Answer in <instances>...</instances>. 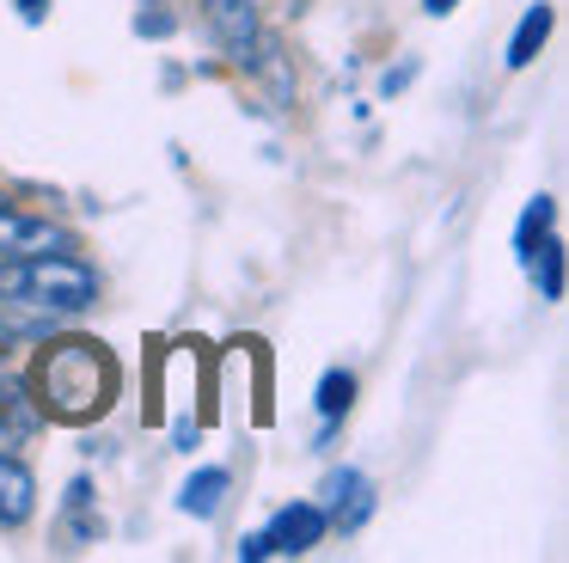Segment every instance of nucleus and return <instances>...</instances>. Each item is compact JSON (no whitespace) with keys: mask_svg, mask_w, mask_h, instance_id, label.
Listing matches in <instances>:
<instances>
[{"mask_svg":"<svg viewBox=\"0 0 569 563\" xmlns=\"http://www.w3.org/2000/svg\"><path fill=\"white\" fill-rule=\"evenodd\" d=\"M117 386H123V367H117V355L104 349L99 337L43 343L38 367H31V379H26V392H31L43 423H68V428L99 423L117 404Z\"/></svg>","mask_w":569,"mask_h":563,"instance_id":"f257e3e1","label":"nucleus"},{"mask_svg":"<svg viewBox=\"0 0 569 563\" xmlns=\"http://www.w3.org/2000/svg\"><path fill=\"white\" fill-rule=\"evenodd\" d=\"M99 300V276L74 251L0 257V306L13 313H87Z\"/></svg>","mask_w":569,"mask_h":563,"instance_id":"f03ea898","label":"nucleus"},{"mask_svg":"<svg viewBox=\"0 0 569 563\" xmlns=\"http://www.w3.org/2000/svg\"><path fill=\"white\" fill-rule=\"evenodd\" d=\"M202 19H209V37L221 43V56L233 61V68H246L258 37H263L258 0H202Z\"/></svg>","mask_w":569,"mask_h":563,"instance_id":"7ed1b4c3","label":"nucleus"},{"mask_svg":"<svg viewBox=\"0 0 569 563\" xmlns=\"http://www.w3.org/2000/svg\"><path fill=\"white\" fill-rule=\"evenodd\" d=\"M258 539H263V557H307L325 539V508L319 502H288V508L270 514V526Z\"/></svg>","mask_w":569,"mask_h":563,"instance_id":"20e7f679","label":"nucleus"},{"mask_svg":"<svg viewBox=\"0 0 569 563\" xmlns=\"http://www.w3.org/2000/svg\"><path fill=\"white\" fill-rule=\"evenodd\" d=\"M31 251H74V239L56 220L19 215V208L0 203V257H31Z\"/></svg>","mask_w":569,"mask_h":563,"instance_id":"39448f33","label":"nucleus"},{"mask_svg":"<svg viewBox=\"0 0 569 563\" xmlns=\"http://www.w3.org/2000/svg\"><path fill=\"white\" fill-rule=\"evenodd\" d=\"M319 496H325V502H319V508H325V526H337V533H356V526L373 514V484H368L361 472H349V465L325 477Z\"/></svg>","mask_w":569,"mask_h":563,"instance_id":"423d86ee","label":"nucleus"},{"mask_svg":"<svg viewBox=\"0 0 569 563\" xmlns=\"http://www.w3.org/2000/svg\"><path fill=\"white\" fill-rule=\"evenodd\" d=\"M38 423L43 416H38V404H31L26 379L7 374V349H0V447H19Z\"/></svg>","mask_w":569,"mask_h":563,"instance_id":"0eeeda50","label":"nucleus"},{"mask_svg":"<svg viewBox=\"0 0 569 563\" xmlns=\"http://www.w3.org/2000/svg\"><path fill=\"white\" fill-rule=\"evenodd\" d=\"M38 508V477L26 472V460L0 453V526H26Z\"/></svg>","mask_w":569,"mask_h":563,"instance_id":"6e6552de","label":"nucleus"},{"mask_svg":"<svg viewBox=\"0 0 569 563\" xmlns=\"http://www.w3.org/2000/svg\"><path fill=\"white\" fill-rule=\"evenodd\" d=\"M520 264H527L539 300H563V239H557V233H545V239L520 257Z\"/></svg>","mask_w":569,"mask_h":563,"instance_id":"1a4fd4ad","label":"nucleus"},{"mask_svg":"<svg viewBox=\"0 0 569 563\" xmlns=\"http://www.w3.org/2000/svg\"><path fill=\"white\" fill-rule=\"evenodd\" d=\"M551 24H557V12L545 7H527V19L515 24V37H508V68H532V56L545 49V37H551Z\"/></svg>","mask_w":569,"mask_h":563,"instance_id":"9d476101","label":"nucleus"},{"mask_svg":"<svg viewBox=\"0 0 569 563\" xmlns=\"http://www.w3.org/2000/svg\"><path fill=\"white\" fill-rule=\"evenodd\" d=\"M227 490H233V477H227L221 465H202V472L184 484V496H178V502H184V514H202V521H209V514L221 508Z\"/></svg>","mask_w":569,"mask_h":563,"instance_id":"9b49d317","label":"nucleus"},{"mask_svg":"<svg viewBox=\"0 0 569 563\" xmlns=\"http://www.w3.org/2000/svg\"><path fill=\"white\" fill-rule=\"evenodd\" d=\"M319 416L325 423H337V416H349V404H356V374H343V367H331V374L319 379Z\"/></svg>","mask_w":569,"mask_h":563,"instance_id":"f8f14e48","label":"nucleus"},{"mask_svg":"<svg viewBox=\"0 0 569 563\" xmlns=\"http://www.w3.org/2000/svg\"><path fill=\"white\" fill-rule=\"evenodd\" d=\"M551 220H557V203H551V196H539V203H527V215H520V227H515V251L527 257L532 245H539L545 233H551Z\"/></svg>","mask_w":569,"mask_h":563,"instance_id":"ddd939ff","label":"nucleus"},{"mask_svg":"<svg viewBox=\"0 0 569 563\" xmlns=\"http://www.w3.org/2000/svg\"><path fill=\"white\" fill-rule=\"evenodd\" d=\"M239 563H263V539H258V533L239 539Z\"/></svg>","mask_w":569,"mask_h":563,"instance_id":"4468645a","label":"nucleus"},{"mask_svg":"<svg viewBox=\"0 0 569 563\" xmlns=\"http://www.w3.org/2000/svg\"><path fill=\"white\" fill-rule=\"evenodd\" d=\"M453 7H459V0H422V12H429V19H447Z\"/></svg>","mask_w":569,"mask_h":563,"instance_id":"2eb2a0df","label":"nucleus"},{"mask_svg":"<svg viewBox=\"0 0 569 563\" xmlns=\"http://www.w3.org/2000/svg\"><path fill=\"white\" fill-rule=\"evenodd\" d=\"M19 12H26V19L38 24V19H43V0H19Z\"/></svg>","mask_w":569,"mask_h":563,"instance_id":"dca6fc26","label":"nucleus"},{"mask_svg":"<svg viewBox=\"0 0 569 563\" xmlns=\"http://www.w3.org/2000/svg\"><path fill=\"white\" fill-rule=\"evenodd\" d=\"M0 203H7V196H0Z\"/></svg>","mask_w":569,"mask_h":563,"instance_id":"f3484780","label":"nucleus"}]
</instances>
